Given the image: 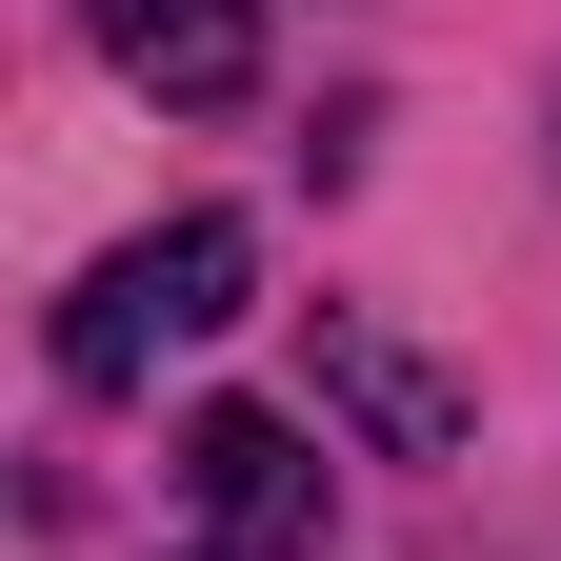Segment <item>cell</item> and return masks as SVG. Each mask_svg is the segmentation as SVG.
Wrapping results in <instances>:
<instances>
[{
	"label": "cell",
	"mask_w": 561,
	"mask_h": 561,
	"mask_svg": "<svg viewBox=\"0 0 561 561\" xmlns=\"http://www.w3.org/2000/svg\"><path fill=\"white\" fill-rule=\"evenodd\" d=\"M181 481H201V522L221 541H321V461H301V421H261V401H201L181 421Z\"/></svg>",
	"instance_id": "cell-2"
},
{
	"label": "cell",
	"mask_w": 561,
	"mask_h": 561,
	"mask_svg": "<svg viewBox=\"0 0 561 561\" xmlns=\"http://www.w3.org/2000/svg\"><path fill=\"white\" fill-rule=\"evenodd\" d=\"M241 280H261V241H241V221H161V241H121L81 301H60V381H81V401H121L161 341L241 321Z\"/></svg>",
	"instance_id": "cell-1"
},
{
	"label": "cell",
	"mask_w": 561,
	"mask_h": 561,
	"mask_svg": "<svg viewBox=\"0 0 561 561\" xmlns=\"http://www.w3.org/2000/svg\"><path fill=\"white\" fill-rule=\"evenodd\" d=\"M341 381H362V421H381V442H442V381H421V362H381V341H341Z\"/></svg>",
	"instance_id": "cell-4"
},
{
	"label": "cell",
	"mask_w": 561,
	"mask_h": 561,
	"mask_svg": "<svg viewBox=\"0 0 561 561\" xmlns=\"http://www.w3.org/2000/svg\"><path fill=\"white\" fill-rule=\"evenodd\" d=\"M201 561H261V541H201Z\"/></svg>",
	"instance_id": "cell-5"
},
{
	"label": "cell",
	"mask_w": 561,
	"mask_h": 561,
	"mask_svg": "<svg viewBox=\"0 0 561 561\" xmlns=\"http://www.w3.org/2000/svg\"><path fill=\"white\" fill-rule=\"evenodd\" d=\"M101 60L140 101H181V121H221L261 81V0H101Z\"/></svg>",
	"instance_id": "cell-3"
}]
</instances>
